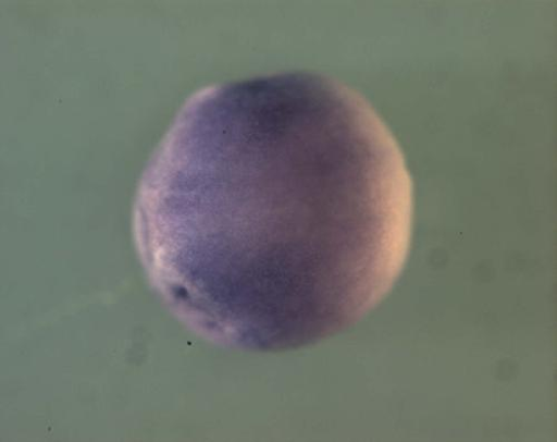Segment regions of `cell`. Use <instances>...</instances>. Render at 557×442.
Instances as JSON below:
<instances>
[{
	"instance_id": "1",
	"label": "cell",
	"mask_w": 557,
	"mask_h": 442,
	"mask_svg": "<svg viewBox=\"0 0 557 442\" xmlns=\"http://www.w3.org/2000/svg\"><path fill=\"white\" fill-rule=\"evenodd\" d=\"M139 212L174 315L218 344L278 353L342 333L388 295L410 249L413 185L363 96L295 71L194 95Z\"/></svg>"
}]
</instances>
